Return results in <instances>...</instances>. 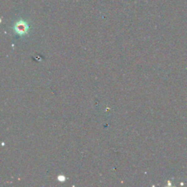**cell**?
<instances>
[{
  "instance_id": "6da1fadb",
  "label": "cell",
  "mask_w": 187,
  "mask_h": 187,
  "mask_svg": "<svg viewBox=\"0 0 187 187\" xmlns=\"http://www.w3.org/2000/svg\"><path fill=\"white\" fill-rule=\"evenodd\" d=\"M15 30L19 34H24L28 29V26L25 22L19 21L15 26Z\"/></svg>"
}]
</instances>
